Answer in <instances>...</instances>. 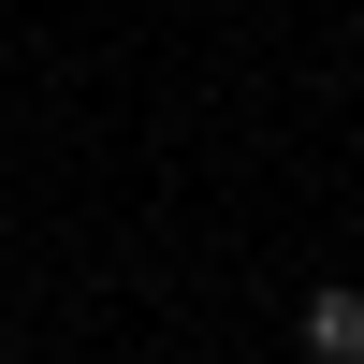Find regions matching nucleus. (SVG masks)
Listing matches in <instances>:
<instances>
[{"mask_svg":"<svg viewBox=\"0 0 364 364\" xmlns=\"http://www.w3.org/2000/svg\"><path fill=\"white\" fill-rule=\"evenodd\" d=\"M306 350L321 364H364V277H321L306 291Z\"/></svg>","mask_w":364,"mask_h":364,"instance_id":"nucleus-1","label":"nucleus"}]
</instances>
